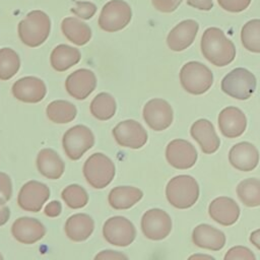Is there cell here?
<instances>
[{"mask_svg": "<svg viewBox=\"0 0 260 260\" xmlns=\"http://www.w3.org/2000/svg\"><path fill=\"white\" fill-rule=\"evenodd\" d=\"M200 48L203 56L213 65L223 67L234 61L236 48L218 27H208L204 30Z\"/></svg>", "mask_w": 260, "mask_h": 260, "instance_id": "cell-1", "label": "cell"}, {"mask_svg": "<svg viewBox=\"0 0 260 260\" xmlns=\"http://www.w3.org/2000/svg\"><path fill=\"white\" fill-rule=\"evenodd\" d=\"M20 41L31 48L41 46L48 39L51 30V20L42 10H32L18 23Z\"/></svg>", "mask_w": 260, "mask_h": 260, "instance_id": "cell-2", "label": "cell"}, {"mask_svg": "<svg viewBox=\"0 0 260 260\" xmlns=\"http://www.w3.org/2000/svg\"><path fill=\"white\" fill-rule=\"evenodd\" d=\"M168 201L176 208L186 209L193 206L199 197V186L196 180L188 175L171 179L166 187Z\"/></svg>", "mask_w": 260, "mask_h": 260, "instance_id": "cell-3", "label": "cell"}, {"mask_svg": "<svg viewBox=\"0 0 260 260\" xmlns=\"http://www.w3.org/2000/svg\"><path fill=\"white\" fill-rule=\"evenodd\" d=\"M82 172L86 182L91 187L103 189L113 181L116 169L110 157L104 153L96 152L85 160Z\"/></svg>", "mask_w": 260, "mask_h": 260, "instance_id": "cell-4", "label": "cell"}, {"mask_svg": "<svg viewBox=\"0 0 260 260\" xmlns=\"http://www.w3.org/2000/svg\"><path fill=\"white\" fill-rule=\"evenodd\" d=\"M180 81L187 92L202 94L211 87L213 74L206 65L197 61H190L181 68Z\"/></svg>", "mask_w": 260, "mask_h": 260, "instance_id": "cell-5", "label": "cell"}, {"mask_svg": "<svg viewBox=\"0 0 260 260\" xmlns=\"http://www.w3.org/2000/svg\"><path fill=\"white\" fill-rule=\"evenodd\" d=\"M256 77L246 68H236L221 80V89L228 95L237 100H248L256 89Z\"/></svg>", "mask_w": 260, "mask_h": 260, "instance_id": "cell-6", "label": "cell"}, {"mask_svg": "<svg viewBox=\"0 0 260 260\" xmlns=\"http://www.w3.org/2000/svg\"><path fill=\"white\" fill-rule=\"evenodd\" d=\"M131 17L132 11L127 2L111 0L102 8L99 16V25L105 31L114 32L127 26Z\"/></svg>", "mask_w": 260, "mask_h": 260, "instance_id": "cell-7", "label": "cell"}, {"mask_svg": "<svg viewBox=\"0 0 260 260\" xmlns=\"http://www.w3.org/2000/svg\"><path fill=\"white\" fill-rule=\"evenodd\" d=\"M94 144V136L92 131L84 125H76L68 129L62 138V145L66 155L77 160L89 150Z\"/></svg>", "mask_w": 260, "mask_h": 260, "instance_id": "cell-8", "label": "cell"}, {"mask_svg": "<svg viewBox=\"0 0 260 260\" xmlns=\"http://www.w3.org/2000/svg\"><path fill=\"white\" fill-rule=\"evenodd\" d=\"M103 236L108 243L114 246L127 247L135 240L136 230L128 218L118 215L106 220Z\"/></svg>", "mask_w": 260, "mask_h": 260, "instance_id": "cell-9", "label": "cell"}, {"mask_svg": "<svg viewBox=\"0 0 260 260\" xmlns=\"http://www.w3.org/2000/svg\"><path fill=\"white\" fill-rule=\"evenodd\" d=\"M116 142L122 147L132 149L141 148L147 141V132L143 126L132 119L125 120L117 124L113 131Z\"/></svg>", "mask_w": 260, "mask_h": 260, "instance_id": "cell-10", "label": "cell"}, {"mask_svg": "<svg viewBox=\"0 0 260 260\" xmlns=\"http://www.w3.org/2000/svg\"><path fill=\"white\" fill-rule=\"evenodd\" d=\"M141 231L149 240H162L167 238L172 231V219L162 209H149L142 215Z\"/></svg>", "mask_w": 260, "mask_h": 260, "instance_id": "cell-11", "label": "cell"}, {"mask_svg": "<svg viewBox=\"0 0 260 260\" xmlns=\"http://www.w3.org/2000/svg\"><path fill=\"white\" fill-rule=\"evenodd\" d=\"M145 123L154 131H162L171 126L174 113L171 105L162 99L148 101L142 111Z\"/></svg>", "mask_w": 260, "mask_h": 260, "instance_id": "cell-12", "label": "cell"}, {"mask_svg": "<svg viewBox=\"0 0 260 260\" xmlns=\"http://www.w3.org/2000/svg\"><path fill=\"white\" fill-rule=\"evenodd\" d=\"M50 197V189L47 185L31 180L26 182L17 196L19 207L25 211L38 212Z\"/></svg>", "mask_w": 260, "mask_h": 260, "instance_id": "cell-13", "label": "cell"}, {"mask_svg": "<svg viewBox=\"0 0 260 260\" xmlns=\"http://www.w3.org/2000/svg\"><path fill=\"white\" fill-rule=\"evenodd\" d=\"M166 158L175 169L187 170L195 165L197 151L189 141L174 139L167 145Z\"/></svg>", "mask_w": 260, "mask_h": 260, "instance_id": "cell-14", "label": "cell"}, {"mask_svg": "<svg viewBox=\"0 0 260 260\" xmlns=\"http://www.w3.org/2000/svg\"><path fill=\"white\" fill-rule=\"evenodd\" d=\"M96 86L95 74L85 68H80L68 75L65 81V88L69 95L82 101L86 99Z\"/></svg>", "mask_w": 260, "mask_h": 260, "instance_id": "cell-15", "label": "cell"}, {"mask_svg": "<svg viewBox=\"0 0 260 260\" xmlns=\"http://www.w3.org/2000/svg\"><path fill=\"white\" fill-rule=\"evenodd\" d=\"M12 94L23 103L36 104L44 100L47 93L45 82L36 76H25L16 80L12 85Z\"/></svg>", "mask_w": 260, "mask_h": 260, "instance_id": "cell-16", "label": "cell"}, {"mask_svg": "<svg viewBox=\"0 0 260 260\" xmlns=\"http://www.w3.org/2000/svg\"><path fill=\"white\" fill-rule=\"evenodd\" d=\"M11 234L21 244L31 245L40 241L46 234L45 225L34 217H19L11 226Z\"/></svg>", "mask_w": 260, "mask_h": 260, "instance_id": "cell-17", "label": "cell"}, {"mask_svg": "<svg viewBox=\"0 0 260 260\" xmlns=\"http://www.w3.org/2000/svg\"><path fill=\"white\" fill-rule=\"evenodd\" d=\"M198 29L199 24L196 20L186 19L179 22L167 37L168 47L175 52L184 51L194 42Z\"/></svg>", "mask_w": 260, "mask_h": 260, "instance_id": "cell-18", "label": "cell"}, {"mask_svg": "<svg viewBox=\"0 0 260 260\" xmlns=\"http://www.w3.org/2000/svg\"><path fill=\"white\" fill-rule=\"evenodd\" d=\"M218 127L223 136L228 138L239 137L246 130V116L239 108H224L218 115Z\"/></svg>", "mask_w": 260, "mask_h": 260, "instance_id": "cell-19", "label": "cell"}, {"mask_svg": "<svg viewBox=\"0 0 260 260\" xmlns=\"http://www.w3.org/2000/svg\"><path fill=\"white\" fill-rule=\"evenodd\" d=\"M229 160L237 170L249 172L257 167L259 162V152L252 143L246 141L240 142L231 148Z\"/></svg>", "mask_w": 260, "mask_h": 260, "instance_id": "cell-20", "label": "cell"}, {"mask_svg": "<svg viewBox=\"0 0 260 260\" xmlns=\"http://www.w3.org/2000/svg\"><path fill=\"white\" fill-rule=\"evenodd\" d=\"M190 133L204 153L210 154L218 149L220 140L215 132L214 126L208 120L199 119L194 122L191 126Z\"/></svg>", "mask_w": 260, "mask_h": 260, "instance_id": "cell-21", "label": "cell"}, {"mask_svg": "<svg viewBox=\"0 0 260 260\" xmlns=\"http://www.w3.org/2000/svg\"><path fill=\"white\" fill-rule=\"evenodd\" d=\"M208 213L217 223L232 225L240 216V207L234 199L221 196L211 201L208 207Z\"/></svg>", "mask_w": 260, "mask_h": 260, "instance_id": "cell-22", "label": "cell"}, {"mask_svg": "<svg viewBox=\"0 0 260 260\" xmlns=\"http://www.w3.org/2000/svg\"><path fill=\"white\" fill-rule=\"evenodd\" d=\"M192 240L197 247L211 251H218L225 245L224 234L206 223H201L193 230Z\"/></svg>", "mask_w": 260, "mask_h": 260, "instance_id": "cell-23", "label": "cell"}, {"mask_svg": "<svg viewBox=\"0 0 260 260\" xmlns=\"http://www.w3.org/2000/svg\"><path fill=\"white\" fill-rule=\"evenodd\" d=\"M37 168L44 177L51 180H57L63 175L65 164L55 150L44 148L37 156Z\"/></svg>", "mask_w": 260, "mask_h": 260, "instance_id": "cell-24", "label": "cell"}, {"mask_svg": "<svg viewBox=\"0 0 260 260\" xmlns=\"http://www.w3.org/2000/svg\"><path fill=\"white\" fill-rule=\"evenodd\" d=\"M64 230L71 241L82 242L91 236L94 230V222L88 214L76 213L66 220Z\"/></svg>", "mask_w": 260, "mask_h": 260, "instance_id": "cell-25", "label": "cell"}, {"mask_svg": "<svg viewBox=\"0 0 260 260\" xmlns=\"http://www.w3.org/2000/svg\"><path fill=\"white\" fill-rule=\"evenodd\" d=\"M143 197V192L132 186H119L109 193V203L114 209L123 210L135 205Z\"/></svg>", "mask_w": 260, "mask_h": 260, "instance_id": "cell-26", "label": "cell"}, {"mask_svg": "<svg viewBox=\"0 0 260 260\" xmlns=\"http://www.w3.org/2000/svg\"><path fill=\"white\" fill-rule=\"evenodd\" d=\"M81 59L80 51L74 47L61 44L55 47L51 53L50 62L53 69L59 72L66 71L76 65Z\"/></svg>", "mask_w": 260, "mask_h": 260, "instance_id": "cell-27", "label": "cell"}, {"mask_svg": "<svg viewBox=\"0 0 260 260\" xmlns=\"http://www.w3.org/2000/svg\"><path fill=\"white\" fill-rule=\"evenodd\" d=\"M63 35L71 43L77 46H83L91 38L90 27L76 17H65L61 23Z\"/></svg>", "mask_w": 260, "mask_h": 260, "instance_id": "cell-28", "label": "cell"}, {"mask_svg": "<svg viewBox=\"0 0 260 260\" xmlns=\"http://www.w3.org/2000/svg\"><path fill=\"white\" fill-rule=\"evenodd\" d=\"M46 113L49 120L53 123L66 124L75 119L77 110L74 104L64 100H57L47 106Z\"/></svg>", "mask_w": 260, "mask_h": 260, "instance_id": "cell-29", "label": "cell"}, {"mask_svg": "<svg viewBox=\"0 0 260 260\" xmlns=\"http://www.w3.org/2000/svg\"><path fill=\"white\" fill-rule=\"evenodd\" d=\"M89 110L91 115L101 121H107L114 117L117 110V104L114 96L108 92L96 94L90 103Z\"/></svg>", "mask_w": 260, "mask_h": 260, "instance_id": "cell-30", "label": "cell"}, {"mask_svg": "<svg viewBox=\"0 0 260 260\" xmlns=\"http://www.w3.org/2000/svg\"><path fill=\"white\" fill-rule=\"evenodd\" d=\"M237 194L243 204L248 207L260 205V180L250 178L243 180L237 187Z\"/></svg>", "mask_w": 260, "mask_h": 260, "instance_id": "cell-31", "label": "cell"}, {"mask_svg": "<svg viewBox=\"0 0 260 260\" xmlns=\"http://www.w3.org/2000/svg\"><path fill=\"white\" fill-rule=\"evenodd\" d=\"M20 68V58L18 54L10 48L0 49V79L8 80L12 78Z\"/></svg>", "mask_w": 260, "mask_h": 260, "instance_id": "cell-32", "label": "cell"}, {"mask_svg": "<svg viewBox=\"0 0 260 260\" xmlns=\"http://www.w3.org/2000/svg\"><path fill=\"white\" fill-rule=\"evenodd\" d=\"M241 41L248 51L260 53V19L249 20L243 25Z\"/></svg>", "mask_w": 260, "mask_h": 260, "instance_id": "cell-33", "label": "cell"}, {"mask_svg": "<svg viewBox=\"0 0 260 260\" xmlns=\"http://www.w3.org/2000/svg\"><path fill=\"white\" fill-rule=\"evenodd\" d=\"M61 197L66 205L72 209L82 208L87 204L88 195L83 187L72 184L65 187L61 193Z\"/></svg>", "mask_w": 260, "mask_h": 260, "instance_id": "cell-34", "label": "cell"}, {"mask_svg": "<svg viewBox=\"0 0 260 260\" xmlns=\"http://www.w3.org/2000/svg\"><path fill=\"white\" fill-rule=\"evenodd\" d=\"M70 10L77 17H79L81 19L87 20V19L91 18L95 14L96 6L93 3H91V2L77 1V2H75L74 6L71 7Z\"/></svg>", "mask_w": 260, "mask_h": 260, "instance_id": "cell-35", "label": "cell"}, {"mask_svg": "<svg viewBox=\"0 0 260 260\" xmlns=\"http://www.w3.org/2000/svg\"><path fill=\"white\" fill-rule=\"evenodd\" d=\"M255 260L256 257L250 249L243 246H236L231 248L224 255V260Z\"/></svg>", "mask_w": 260, "mask_h": 260, "instance_id": "cell-36", "label": "cell"}, {"mask_svg": "<svg viewBox=\"0 0 260 260\" xmlns=\"http://www.w3.org/2000/svg\"><path fill=\"white\" fill-rule=\"evenodd\" d=\"M252 0H217L219 6L228 12L238 13L249 7Z\"/></svg>", "mask_w": 260, "mask_h": 260, "instance_id": "cell-37", "label": "cell"}, {"mask_svg": "<svg viewBox=\"0 0 260 260\" xmlns=\"http://www.w3.org/2000/svg\"><path fill=\"white\" fill-rule=\"evenodd\" d=\"M183 0H151L153 7L164 13L175 11Z\"/></svg>", "mask_w": 260, "mask_h": 260, "instance_id": "cell-38", "label": "cell"}, {"mask_svg": "<svg viewBox=\"0 0 260 260\" xmlns=\"http://www.w3.org/2000/svg\"><path fill=\"white\" fill-rule=\"evenodd\" d=\"M12 195V182L10 177L0 172V196L3 197L6 201L10 200Z\"/></svg>", "mask_w": 260, "mask_h": 260, "instance_id": "cell-39", "label": "cell"}, {"mask_svg": "<svg viewBox=\"0 0 260 260\" xmlns=\"http://www.w3.org/2000/svg\"><path fill=\"white\" fill-rule=\"evenodd\" d=\"M61 210H62L61 203L58 200H54L45 206L44 213L49 217H56L61 213Z\"/></svg>", "mask_w": 260, "mask_h": 260, "instance_id": "cell-40", "label": "cell"}, {"mask_svg": "<svg viewBox=\"0 0 260 260\" xmlns=\"http://www.w3.org/2000/svg\"><path fill=\"white\" fill-rule=\"evenodd\" d=\"M95 259H127L128 257L122 252H117L114 250H105L100 252L95 257Z\"/></svg>", "mask_w": 260, "mask_h": 260, "instance_id": "cell-41", "label": "cell"}, {"mask_svg": "<svg viewBox=\"0 0 260 260\" xmlns=\"http://www.w3.org/2000/svg\"><path fill=\"white\" fill-rule=\"evenodd\" d=\"M187 4L199 10L208 11L213 7L212 0H187Z\"/></svg>", "mask_w": 260, "mask_h": 260, "instance_id": "cell-42", "label": "cell"}, {"mask_svg": "<svg viewBox=\"0 0 260 260\" xmlns=\"http://www.w3.org/2000/svg\"><path fill=\"white\" fill-rule=\"evenodd\" d=\"M10 217V209L6 205V200L0 197V225L5 224Z\"/></svg>", "mask_w": 260, "mask_h": 260, "instance_id": "cell-43", "label": "cell"}, {"mask_svg": "<svg viewBox=\"0 0 260 260\" xmlns=\"http://www.w3.org/2000/svg\"><path fill=\"white\" fill-rule=\"evenodd\" d=\"M250 242L257 248L260 250V229L256 230L254 232L251 233L250 235Z\"/></svg>", "mask_w": 260, "mask_h": 260, "instance_id": "cell-44", "label": "cell"}, {"mask_svg": "<svg viewBox=\"0 0 260 260\" xmlns=\"http://www.w3.org/2000/svg\"><path fill=\"white\" fill-rule=\"evenodd\" d=\"M198 258H200V259H209V260H214V258L213 257H211V256H209V255H201V254H197V255H193V256H190V259H198Z\"/></svg>", "mask_w": 260, "mask_h": 260, "instance_id": "cell-45", "label": "cell"}, {"mask_svg": "<svg viewBox=\"0 0 260 260\" xmlns=\"http://www.w3.org/2000/svg\"><path fill=\"white\" fill-rule=\"evenodd\" d=\"M3 259V256H2V254L0 253V260H2Z\"/></svg>", "mask_w": 260, "mask_h": 260, "instance_id": "cell-46", "label": "cell"}]
</instances>
